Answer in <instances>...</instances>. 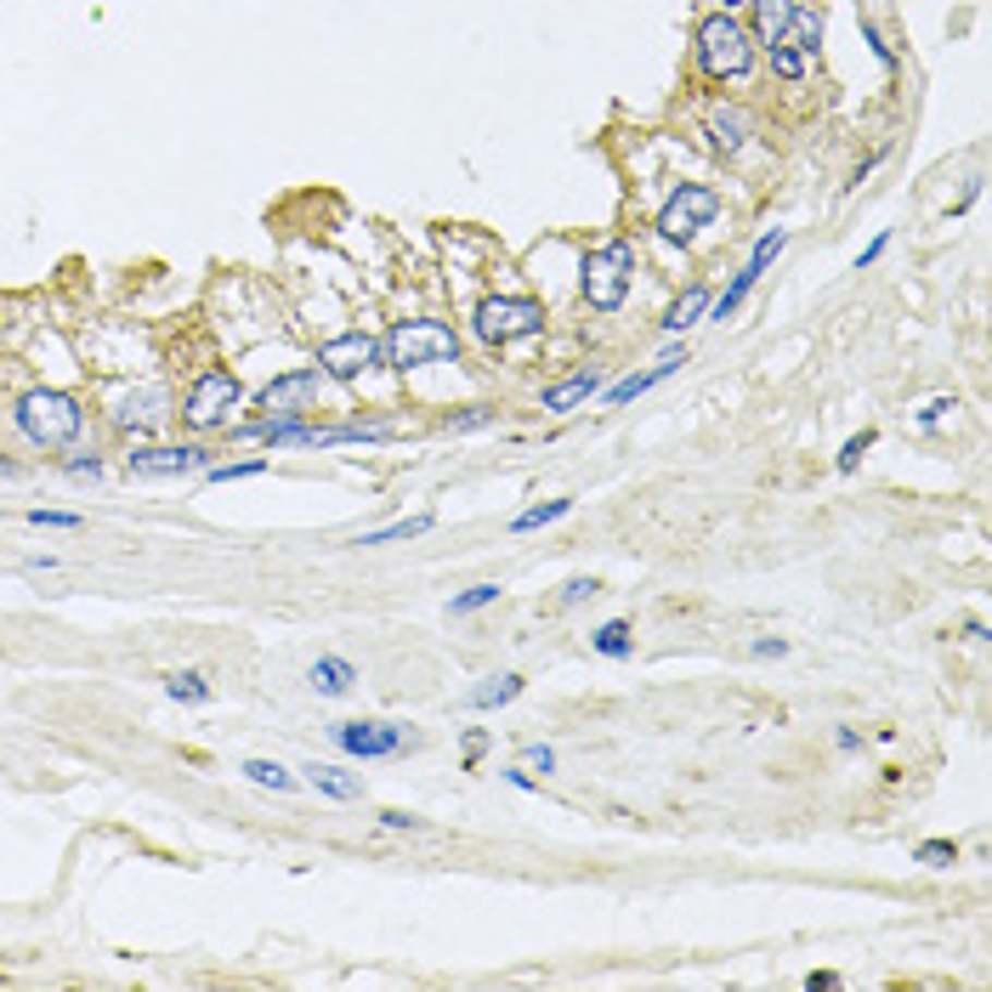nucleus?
<instances>
[{"instance_id": "obj_1", "label": "nucleus", "mask_w": 992, "mask_h": 992, "mask_svg": "<svg viewBox=\"0 0 992 992\" xmlns=\"http://www.w3.org/2000/svg\"><path fill=\"white\" fill-rule=\"evenodd\" d=\"M380 363L409 375V368H432V363H460V335L437 318H409L380 340Z\"/></svg>"}, {"instance_id": "obj_2", "label": "nucleus", "mask_w": 992, "mask_h": 992, "mask_svg": "<svg viewBox=\"0 0 992 992\" xmlns=\"http://www.w3.org/2000/svg\"><path fill=\"white\" fill-rule=\"evenodd\" d=\"M12 420H17V432H23L28 443H35V448H63V443H74V437H80L85 409L74 403L69 391H46V386H35V391H23V397H17Z\"/></svg>"}, {"instance_id": "obj_3", "label": "nucleus", "mask_w": 992, "mask_h": 992, "mask_svg": "<svg viewBox=\"0 0 992 992\" xmlns=\"http://www.w3.org/2000/svg\"><path fill=\"white\" fill-rule=\"evenodd\" d=\"M630 273H636V244L630 239H613L602 250H584L579 262V290L595 312H618L624 295H630Z\"/></svg>"}, {"instance_id": "obj_4", "label": "nucleus", "mask_w": 992, "mask_h": 992, "mask_svg": "<svg viewBox=\"0 0 992 992\" xmlns=\"http://www.w3.org/2000/svg\"><path fill=\"white\" fill-rule=\"evenodd\" d=\"M698 63L709 80H743L754 69V46H749V28L737 23L731 12H709L698 23Z\"/></svg>"}, {"instance_id": "obj_5", "label": "nucleus", "mask_w": 992, "mask_h": 992, "mask_svg": "<svg viewBox=\"0 0 992 992\" xmlns=\"http://www.w3.org/2000/svg\"><path fill=\"white\" fill-rule=\"evenodd\" d=\"M471 329H476V340H488V347H510V340H528V335L545 329V306L533 295H488V301H476Z\"/></svg>"}, {"instance_id": "obj_6", "label": "nucleus", "mask_w": 992, "mask_h": 992, "mask_svg": "<svg viewBox=\"0 0 992 992\" xmlns=\"http://www.w3.org/2000/svg\"><path fill=\"white\" fill-rule=\"evenodd\" d=\"M715 210H721V193H715V187L680 182V187L664 198V210H658V233H664L669 244H692L703 227L715 221Z\"/></svg>"}, {"instance_id": "obj_7", "label": "nucleus", "mask_w": 992, "mask_h": 992, "mask_svg": "<svg viewBox=\"0 0 992 992\" xmlns=\"http://www.w3.org/2000/svg\"><path fill=\"white\" fill-rule=\"evenodd\" d=\"M788 17H794V0H754V35L772 51V74L794 85V80H806V51L794 46Z\"/></svg>"}, {"instance_id": "obj_8", "label": "nucleus", "mask_w": 992, "mask_h": 992, "mask_svg": "<svg viewBox=\"0 0 992 992\" xmlns=\"http://www.w3.org/2000/svg\"><path fill=\"white\" fill-rule=\"evenodd\" d=\"M329 737L352 760H397L414 743L409 726H397V721H340V726H329Z\"/></svg>"}, {"instance_id": "obj_9", "label": "nucleus", "mask_w": 992, "mask_h": 992, "mask_svg": "<svg viewBox=\"0 0 992 992\" xmlns=\"http://www.w3.org/2000/svg\"><path fill=\"white\" fill-rule=\"evenodd\" d=\"M239 380L227 375V368H210V375H198L193 380V391H187V403H182V420L193 425V432H210V425H221L227 420V409H239Z\"/></svg>"}, {"instance_id": "obj_10", "label": "nucleus", "mask_w": 992, "mask_h": 992, "mask_svg": "<svg viewBox=\"0 0 992 992\" xmlns=\"http://www.w3.org/2000/svg\"><path fill=\"white\" fill-rule=\"evenodd\" d=\"M783 244H788V227H772V233H760V244H754V255L743 262V273L731 278V290H726L721 301H709V318H715V324L737 318V306H743V295H749L754 283H760V273H765V267H772L777 255H783Z\"/></svg>"}, {"instance_id": "obj_11", "label": "nucleus", "mask_w": 992, "mask_h": 992, "mask_svg": "<svg viewBox=\"0 0 992 992\" xmlns=\"http://www.w3.org/2000/svg\"><path fill=\"white\" fill-rule=\"evenodd\" d=\"M375 363H380V340L363 335V329L335 335L318 347V375H329V380H358L363 368H375Z\"/></svg>"}, {"instance_id": "obj_12", "label": "nucleus", "mask_w": 992, "mask_h": 992, "mask_svg": "<svg viewBox=\"0 0 992 992\" xmlns=\"http://www.w3.org/2000/svg\"><path fill=\"white\" fill-rule=\"evenodd\" d=\"M312 403H318V368H295V375H278L262 397H255L262 420H301Z\"/></svg>"}, {"instance_id": "obj_13", "label": "nucleus", "mask_w": 992, "mask_h": 992, "mask_svg": "<svg viewBox=\"0 0 992 992\" xmlns=\"http://www.w3.org/2000/svg\"><path fill=\"white\" fill-rule=\"evenodd\" d=\"M125 465H131V476H187V471H205V465H216V460H210V448L159 443V448H131Z\"/></svg>"}, {"instance_id": "obj_14", "label": "nucleus", "mask_w": 992, "mask_h": 992, "mask_svg": "<svg viewBox=\"0 0 992 992\" xmlns=\"http://www.w3.org/2000/svg\"><path fill=\"white\" fill-rule=\"evenodd\" d=\"M170 414V391L165 386H142V391H131L120 409H113V425H120V432H154V425Z\"/></svg>"}, {"instance_id": "obj_15", "label": "nucleus", "mask_w": 992, "mask_h": 992, "mask_svg": "<svg viewBox=\"0 0 992 992\" xmlns=\"http://www.w3.org/2000/svg\"><path fill=\"white\" fill-rule=\"evenodd\" d=\"M680 363H687V347H669V352H664L658 363H652V368H641V375H624L618 386H607V409H618V403H630V397H641V391H652V386H658V380H669V375H675V368H680Z\"/></svg>"}, {"instance_id": "obj_16", "label": "nucleus", "mask_w": 992, "mask_h": 992, "mask_svg": "<svg viewBox=\"0 0 992 992\" xmlns=\"http://www.w3.org/2000/svg\"><path fill=\"white\" fill-rule=\"evenodd\" d=\"M595 391H602V368H579V375H567V380L545 386V409H551V414H573L579 403H590Z\"/></svg>"}, {"instance_id": "obj_17", "label": "nucleus", "mask_w": 992, "mask_h": 992, "mask_svg": "<svg viewBox=\"0 0 992 992\" xmlns=\"http://www.w3.org/2000/svg\"><path fill=\"white\" fill-rule=\"evenodd\" d=\"M306 772V783L318 788V794H329V800H363V777L358 772H340V765H301Z\"/></svg>"}, {"instance_id": "obj_18", "label": "nucleus", "mask_w": 992, "mask_h": 992, "mask_svg": "<svg viewBox=\"0 0 992 992\" xmlns=\"http://www.w3.org/2000/svg\"><path fill=\"white\" fill-rule=\"evenodd\" d=\"M352 680H358V664L352 658H335V652H324V658L312 664V692H324V698H347Z\"/></svg>"}, {"instance_id": "obj_19", "label": "nucleus", "mask_w": 992, "mask_h": 992, "mask_svg": "<svg viewBox=\"0 0 992 992\" xmlns=\"http://www.w3.org/2000/svg\"><path fill=\"white\" fill-rule=\"evenodd\" d=\"M522 687H528L522 675H488L482 687H471V692H465V709H505V703H517V698H522Z\"/></svg>"}, {"instance_id": "obj_20", "label": "nucleus", "mask_w": 992, "mask_h": 992, "mask_svg": "<svg viewBox=\"0 0 992 992\" xmlns=\"http://www.w3.org/2000/svg\"><path fill=\"white\" fill-rule=\"evenodd\" d=\"M743 131L749 125H743V113H737V108H709V142H715V154L731 159L737 148H743Z\"/></svg>"}, {"instance_id": "obj_21", "label": "nucleus", "mask_w": 992, "mask_h": 992, "mask_svg": "<svg viewBox=\"0 0 992 992\" xmlns=\"http://www.w3.org/2000/svg\"><path fill=\"white\" fill-rule=\"evenodd\" d=\"M437 528V517L432 510H420V517H403V522H386V528H368L358 545H397V539H420V533H432Z\"/></svg>"}, {"instance_id": "obj_22", "label": "nucleus", "mask_w": 992, "mask_h": 992, "mask_svg": "<svg viewBox=\"0 0 992 992\" xmlns=\"http://www.w3.org/2000/svg\"><path fill=\"white\" fill-rule=\"evenodd\" d=\"M630 636H636V630H630V618H607L602 630L590 636V646L602 652V658H630V646H636Z\"/></svg>"}, {"instance_id": "obj_23", "label": "nucleus", "mask_w": 992, "mask_h": 992, "mask_svg": "<svg viewBox=\"0 0 992 992\" xmlns=\"http://www.w3.org/2000/svg\"><path fill=\"white\" fill-rule=\"evenodd\" d=\"M703 312H709V290H687V295H680V301L664 312V329H669V335H680V329H692V324L703 318Z\"/></svg>"}, {"instance_id": "obj_24", "label": "nucleus", "mask_w": 992, "mask_h": 992, "mask_svg": "<svg viewBox=\"0 0 992 992\" xmlns=\"http://www.w3.org/2000/svg\"><path fill=\"white\" fill-rule=\"evenodd\" d=\"M239 772H244L250 783H262V788H273V794H290V788L301 783L295 772H283V765H278V760H244V765H239Z\"/></svg>"}, {"instance_id": "obj_25", "label": "nucleus", "mask_w": 992, "mask_h": 992, "mask_svg": "<svg viewBox=\"0 0 992 992\" xmlns=\"http://www.w3.org/2000/svg\"><path fill=\"white\" fill-rule=\"evenodd\" d=\"M567 510H573V499H545V505H533V510H522V517H510V533H533V528H551V522H561Z\"/></svg>"}, {"instance_id": "obj_26", "label": "nucleus", "mask_w": 992, "mask_h": 992, "mask_svg": "<svg viewBox=\"0 0 992 992\" xmlns=\"http://www.w3.org/2000/svg\"><path fill=\"white\" fill-rule=\"evenodd\" d=\"M165 692L177 703H210V680L198 669H182V675H165Z\"/></svg>"}, {"instance_id": "obj_27", "label": "nucleus", "mask_w": 992, "mask_h": 992, "mask_svg": "<svg viewBox=\"0 0 992 992\" xmlns=\"http://www.w3.org/2000/svg\"><path fill=\"white\" fill-rule=\"evenodd\" d=\"M788 35H794V46H800V51H816V46H822V17H816L811 7H800V0H794Z\"/></svg>"}, {"instance_id": "obj_28", "label": "nucleus", "mask_w": 992, "mask_h": 992, "mask_svg": "<svg viewBox=\"0 0 992 992\" xmlns=\"http://www.w3.org/2000/svg\"><path fill=\"white\" fill-rule=\"evenodd\" d=\"M499 602V584H471L465 595H453L448 602V618H465V613H482V607H494Z\"/></svg>"}, {"instance_id": "obj_29", "label": "nucleus", "mask_w": 992, "mask_h": 992, "mask_svg": "<svg viewBox=\"0 0 992 992\" xmlns=\"http://www.w3.org/2000/svg\"><path fill=\"white\" fill-rule=\"evenodd\" d=\"M914 862H924V868H953V862H958V845H953V839H924V845L914 850Z\"/></svg>"}, {"instance_id": "obj_30", "label": "nucleus", "mask_w": 992, "mask_h": 992, "mask_svg": "<svg viewBox=\"0 0 992 992\" xmlns=\"http://www.w3.org/2000/svg\"><path fill=\"white\" fill-rule=\"evenodd\" d=\"M267 460H233V465H205L210 482H244V476H262Z\"/></svg>"}, {"instance_id": "obj_31", "label": "nucleus", "mask_w": 992, "mask_h": 992, "mask_svg": "<svg viewBox=\"0 0 992 992\" xmlns=\"http://www.w3.org/2000/svg\"><path fill=\"white\" fill-rule=\"evenodd\" d=\"M28 528H85L80 510H28Z\"/></svg>"}, {"instance_id": "obj_32", "label": "nucleus", "mask_w": 992, "mask_h": 992, "mask_svg": "<svg viewBox=\"0 0 992 992\" xmlns=\"http://www.w3.org/2000/svg\"><path fill=\"white\" fill-rule=\"evenodd\" d=\"M494 420V409H465V414H448V432L460 437V432H482V425Z\"/></svg>"}, {"instance_id": "obj_33", "label": "nucleus", "mask_w": 992, "mask_h": 992, "mask_svg": "<svg viewBox=\"0 0 992 992\" xmlns=\"http://www.w3.org/2000/svg\"><path fill=\"white\" fill-rule=\"evenodd\" d=\"M868 448H873V432H862V437H850V443L839 448V471H857Z\"/></svg>"}, {"instance_id": "obj_34", "label": "nucleus", "mask_w": 992, "mask_h": 992, "mask_svg": "<svg viewBox=\"0 0 992 992\" xmlns=\"http://www.w3.org/2000/svg\"><path fill=\"white\" fill-rule=\"evenodd\" d=\"M522 765H533V772L551 777V772H556V749H551V743H528V749H522Z\"/></svg>"}, {"instance_id": "obj_35", "label": "nucleus", "mask_w": 992, "mask_h": 992, "mask_svg": "<svg viewBox=\"0 0 992 992\" xmlns=\"http://www.w3.org/2000/svg\"><path fill=\"white\" fill-rule=\"evenodd\" d=\"M953 409H958V403H953V397H935V403H924V409H919V425H924V432H930V425H942V420H947Z\"/></svg>"}, {"instance_id": "obj_36", "label": "nucleus", "mask_w": 992, "mask_h": 992, "mask_svg": "<svg viewBox=\"0 0 992 992\" xmlns=\"http://www.w3.org/2000/svg\"><path fill=\"white\" fill-rule=\"evenodd\" d=\"M862 40L873 46V57H879V63H885V69H896V51L885 46V35H879V28H873V23H862Z\"/></svg>"}, {"instance_id": "obj_37", "label": "nucleus", "mask_w": 992, "mask_h": 992, "mask_svg": "<svg viewBox=\"0 0 992 992\" xmlns=\"http://www.w3.org/2000/svg\"><path fill=\"white\" fill-rule=\"evenodd\" d=\"M69 476H74V482H85V476L97 482V476H102V460H97V453H80V460H69Z\"/></svg>"}, {"instance_id": "obj_38", "label": "nucleus", "mask_w": 992, "mask_h": 992, "mask_svg": "<svg viewBox=\"0 0 992 992\" xmlns=\"http://www.w3.org/2000/svg\"><path fill=\"white\" fill-rule=\"evenodd\" d=\"M595 590H602V584H595V579H573V584H567V590H561V602H567V607H573V602H584V595H595Z\"/></svg>"}, {"instance_id": "obj_39", "label": "nucleus", "mask_w": 992, "mask_h": 992, "mask_svg": "<svg viewBox=\"0 0 992 992\" xmlns=\"http://www.w3.org/2000/svg\"><path fill=\"white\" fill-rule=\"evenodd\" d=\"M380 822H386V828H414V834L425 828V822H420V816H409V811H380Z\"/></svg>"}, {"instance_id": "obj_40", "label": "nucleus", "mask_w": 992, "mask_h": 992, "mask_svg": "<svg viewBox=\"0 0 992 992\" xmlns=\"http://www.w3.org/2000/svg\"><path fill=\"white\" fill-rule=\"evenodd\" d=\"M834 987H839L834 970H811V976H806V992H834Z\"/></svg>"}, {"instance_id": "obj_41", "label": "nucleus", "mask_w": 992, "mask_h": 992, "mask_svg": "<svg viewBox=\"0 0 992 992\" xmlns=\"http://www.w3.org/2000/svg\"><path fill=\"white\" fill-rule=\"evenodd\" d=\"M885 244H891V233H879V239H873V244H868V250L857 255V273H862V267H873L879 255H885Z\"/></svg>"}, {"instance_id": "obj_42", "label": "nucleus", "mask_w": 992, "mask_h": 992, "mask_svg": "<svg viewBox=\"0 0 992 992\" xmlns=\"http://www.w3.org/2000/svg\"><path fill=\"white\" fill-rule=\"evenodd\" d=\"M482 749H488V737H482V731H465V765H476Z\"/></svg>"}, {"instance_id": "obj_43", "label": "nucleus", "mask_w": 992, "mask_h": 992, "mask_svg": "<svg viewBox=\"0 0 992 992\" xmlns=\"http://www.w3.org/2000/svg\"><path fill=\"white\" fill-rule=\"evenodd\" d=\"M731 7H749V0H726V12H731Z\"/></svg>"}]
</instances>
